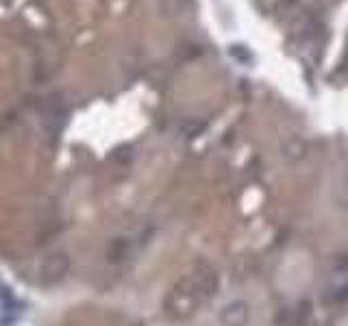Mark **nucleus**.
I'll use <instances>...</instances> for the list:
<instances>
[{
	"label": "nucleus",
	"mask_w": 348,
	"mask_h": 326,
	"mask_svg": "<svg viewBox=\"0 0 348 326\" xmlns=\"http://www.w3.org/2000/svg\"><path fill=\"white\" fill-rule=\"evenodd\" d=\"M250 322V305L244 298L229 300L218 311V324L220 326H248Z\"/></svg>",
	"instance_id": "f257e3e1"
},
{
	"label": "nucleus",
	"mask_w": 348,
	"mask_h": 326,
	"mask_svg": "<svg viewBox=\"0 0 348 326\" xmlns=\"http://www.w3.org/2000/svg\"><path fill=\"white\" fill-rule=\"evenodd\" d=\"M229 55L233 57V59H239L242 63H250V59H253V57H250V52H248V48L246 46H231L229 48Z\"/></svg>",
	"instance_id": "f03ea898"
}]
</instances>
